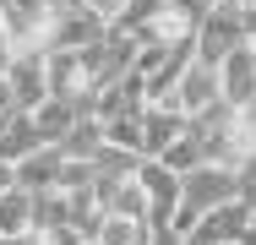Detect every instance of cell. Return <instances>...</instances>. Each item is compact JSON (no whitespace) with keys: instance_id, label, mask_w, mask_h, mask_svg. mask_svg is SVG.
<instances>
[{"instance_id":"6da1fadb","label":"cell","mask_w":256,"mask_h":245,"mask_svg":"<svg viewBox=\"0 0 256 245\" xmlns=\"http://www.w3.org/2000/svg\"><path fill=\"white\" fill-rule=\"evenodd\" d=\"M224 202H240V174H234V169H224V164H202V169L180 174V207H174L169 229H174V234H191L207 212L224 207Z\"/></svg>"},{"instance_id":"7a4b0ae2","label":"cell","mask_w":256,"mask_h":245,"mask_svg":"<svg viewBox=\"0 0 256 245\" xmlns=\"http://www.w3.org/2000/svg\"><path fill=\"white\" fill-rule=\"evenodd\" d=\"M246 38H251V22H246V16H234L229 6H207L202 22H196V44H191V54H196L202 66L218 71V66L246 44Z\"/></svg>"},{"instance_id":"3957f363","label":"cell","mask_w":256,"mask_h":245,"mask_svg":"<svg viewBox=\"0 0 256 245\" xmlns=\"http://www.w3.org/2000/svg\"><path fill=\"white\" fill-rule=\"evenodd\" d=\"M164 109H174L186 126H196L207 114H218L224 109V93H218V71L202 66V60H191L186 71H180V82H174V93L164 98Z\"/></svg>"},{"instance_id":"277c9868","label":"cell","mask_w":256,"mask_h":245,"mask_svg":"<svg viewBox=\"0 0 256 245\" xmlns=\"http://www.w3.org/2000/svg\"><path fill=\"white\" fill-rule=\"evenodd\" d=\"M0 33L11 38V49H44L50 44V11L44 0H0Z\"/></svg>"},{"instance_id":"5b68a950","label":"cell","mask_w":256,"mask_h":245,"mask_svg":"<svg viewBox=\"0 0 256 245\" xmlns=\"http://www.w3.org/2000/svg\"><path fill=\"white\" fill-rule=\"evenodd\" d=\"M6 88H11V98H16L22 114H33V109L50 98V82H44V49H22V54H11V66H6Z\"/></svg>"},{"instance_id":"8992f818","label":"cell","mask_w":256,"mask_h":245,"mask_svg":"<svg viewBox=\"0 0 256 245\" xmlns=\"http://www.w3.org/2000/svg\"><path fill=\"white\" fill-rule=\"evenodd\" d=\"M136 186L148 196V218H153V224H169L174 207H180V174L164 169L158 158H142V164H136Z\"/></svg>"},{"instance_id":"52a82bcc","label":"cell","mask_w":256,"mask_h":245,"mask_svg":"<svg viewBox=\"0 0 256 245\" xmlns=\"http://www.w3.org/2000/svg\"><path fill=\"white\" fill-rule=\"evenodd\" d=\"M218 93H224V109H240L256 98V38H246L218 66Z\"/></svg>"},{"instance_id":"ba28073f","label":"cell","mask_w":256,"mask_h":245,"mask_svg":"<svg viewBox=\"0 0 256 245\" xmlns=\"http://www.w3.org/2000/svg\"><path fill=\"white\" fill-rule=\"evenodd\" d=\"M60 169H66V152L60 147H38L33 158L16 164V191H28V196L60 191Z\"/></svg>"},{"instance_id":"9c48e42d","label":"cell","mask_w":256,"mask_h":245,"mask_svg":"<svg viewBox=\"0 0 256 245\" xmlns=\"http://www.w3.org/2000/svg\"><path fill=\"white\" fill-rule=\"evenodd\" d=\"M180 131H186V120H180L174 109L148 104V109H142V158H164L169 147L180 142Z\"/></svg>"},{"instance_id":"30bf717a","label":"cell","mask_w":256,"mask_h":245,"mask_svg":"<svg viewBox=\"0 0 256 245\" xmlns=\"http://www.w3.org/2000/svg\"><path fill=\"white\" fill-rule=\"evenodd\" d=\"M88 109H76V104H60V98H44L38 109H33V131H38V142L44 147H60L71 131H76V120H82Z\"/></svg>"},{"instance_id":"8fae6325","label":"cell","mask_w":256,"mask_h":245,"mask_svg":"<svg viewBox=\"0 0 256 245\" xmlns=\"http://www.w3.org/2000/svg\"><path fill=\"white\" fill-rule=\"evenodd\" d=\"M246 224H251V207L246 202H224V207H212L202 224H196V234H207L212 245H240Z\"/></svg>"},{"instance_id":"7c38bea8","label":"cell","mask_w":256,"mask_h":245,"mask_svg":"<svg viewBox=\"0 0 256 245\" xmlns=\"http://www.w3.org/2000/svg\"><path fill=\"white\" fill-rule=\"evenodd\" d=\"M38 147H44V142H38V131H33V114L16 109L11 126L0 131V164H22V158H33Z\"/></svg>"},{"instance_id":"4fadbf2b","label":"cell","mask_w":256,"mask_h":245,"mask_svg":"<svg viewBox=\"0 0 256 245\" xmlns=\"http://www.w3.org/2000/svg\"><path fill=\"white\" fill-rule=\"evenodd\" d=\"M148 240H153V224H136V218H120V212H98L93 245H148Z\"/></svg>"},{"instance_id":"5bb4252c","label":"cell","mask_w":256,"mask_h":245,"mask_svg":"<svg viewBox=\"0 0 256 245\" xmlns=\"http://www.w3.org/2000/svg\"><path fill=\"white\" fill-rule=\"evenodd\" d=\"M33 234V196L6 191L0 196V240H28Z\"/></svg>"},{"instance_id":"9a60e30c","label":"cell","mask_w":256,"mask_h":245,"mask_svg":"<svg viewBox=\"0 0 256 245\" xmlns=\"http://www.w3.org/2000/svg\"><path fill=\"white\" fill-rule=\"evenodd\" d=\"M158 164H164V169H174V174H191V169H202V164H207L202 131H196V126H186V131H180V142L169 147V152H164Z\"/></svg>"},{"instance_id":"2e32d148","label":"cell","mask_w":256,"mask_h":245,"mask_svg":"<svg viewBox=\"0 0 256 245\" xmlns=\"http://www.w3.org/2000/svg\"><path fill=\"white\" fill-rule=\"evenodd\" d=\"M98 147H104V126L93 120V114H82V120H76V131L60 142V152H66V158H82V164H93V158H98Z\"/></svg>"},{"instance_id":"e0dca14e","label":"cell","mask_w":256,"mask_h":245,"mask_svg":"<svg viewBox=\"0 0 256 245\" xmlns=\"http://www.w3.org/2000/svg\"><path fill=\"white\" fill-rule=\"evenodd\" d=\"M44 11H50V28H60L71 16H88V0H44Z\"/></svg>"},{"instance_id":"ac0fdd59","label":"cell","mask_w":256,"mask_h":245,"mask_svg":"<svg viewBox=\"0 0 256 245\" xmlns=\"http://www.w3.org/2000/svg\"><path fill=\"white\" fill-rule=\"evenodd\" d=\"M88 11H93L98 22H109V28H114V22L131 11V0H88Z\"/></svg>"},{"instance_id":"d6986e66","label":"cell","mask_w":256,"mask_h":245,"mask_svg":"<svg viewBox=\"0 0 256 245\" xmlns=\"http://www.w3.org/2000/svg\"><path fill=\"white\" fill-rule=\"evenodd\" d=\"M148 245H186V234H174L169 224H153V240Z\"/></svg>"},{"instance_id":"ffe728a7","label":"cell","mask_w":256,"mask_h":245,"mask_svg":"<svg viewBox=\"0 0 256 245\" xmlns=\"http://www.w3.org/2000/svg\"><path fill=\"white\" fill-rule=\"evenodd\" d=\"M16 191V164H0V196Z\"/></svg>"},{"instance_id":"44dd1931","label":"cell","mask_w":256,"mask_h":245,"mask_svg":"<svg viewBox=\"0 0 256 245\" xmlns=\"http://www.w3.org/2000/svg\"><path fill=\"white\" fill-rule=\"evenodd\" d=\"M0 114H16V98H11V88H6V76H0Z\"/></svg>"},{"instance_id":"7402d4cb","label":"cell","mask_w":256,"mask_h":245,"mask_svg":"<svg viewBox=\"0 0 256 245\" xmlns=\"http://www.w3.org/2000/svg\"><path fill=\"white\" fill-rule=\"evenodd\" d=\"M11 54H16V49H11V38L0 33V76H6V66H11Z\"/></svg>"},{"instance_id":"603a6c76","label":"cell","mask_w":256,"mask_h":245,"mask_svg":"<svg viewBox=\"0 0 256 245\" xmlns=\"http://www.w3.org/2000/svg\"><path fill=\"white\" fill-rule=\"evenodd\" d=\"M28 245H50V240H38V234H33V240H28Z\"/></svg>"}]
</instances>
